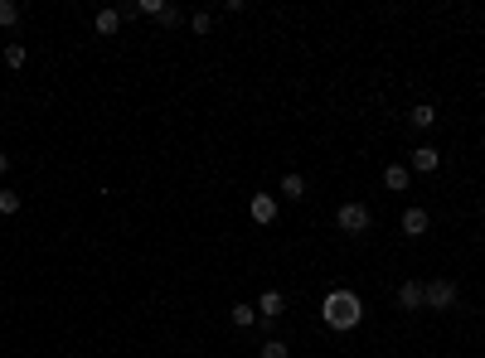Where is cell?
Masks as SVG:
<instances>
[{
	"label": "cell",
	"mask_w": 485,
	"mask_h": 358,
	"mask_svg": "<svg viewBox=\"0 0 485 358\" xmlns=\"http://www.w3.org/2000/svg\"><path fill=\"white\" fill-rule=\"evenodd\" d=\"M320 320L345 334V329H355V325L364 320V300H359L355 290H330V295L320 300Z\"/></svg>",
	"instance_id": "1"
},
{
	"label": "cell",
	"mask_w": 485,
	"mask_h": 358,
	"mask_svg": "<svg viewBox=\"0 0 485 358\" xmlns=\"http://www.w3.org/2000/svg\"><path fill=\"white\" fill-rule=\"evenodd\" d=\"M335 223H340V233H350V238H359V233H369V223H374V213H369L364 203H340V213H335Z\"/></svg>",
	"instance_id": "2"
},
{
	"label": "cell",
	"mask_w": 485,
	"mask_h": 358,
	"mask_svg": "<svg viewBox=\"0 0 485 358\" xmlns=\"http://www.w3.org/2000/svg\"><path fill=\"white\" fill-rule=\"evenodd\" d=\"M427 305L432 310H452L456 305V281H427Z\"/></svg>",
	"instance_id": "3"
},
{
	"label": "cell",
	"mask_w": 485,
	"mask_h": 358,
	"mask_svg": "<svg viewBox=\"0 0 485 358\" xmlns=\"http://www.w3.org/2000/svg\"><path fill=\"white\" fill-rule=\"evenodd\" d=\"M398 305H403V310H422V305H427V286H422V281H403V286H398Z\"/></svg>",
	"instance_id": "4"
},
{
	"label": "cell",
	"mask_w": 485,
	"mask_h": 358,
	"mask_svg": "<svg viewBox=\"0 0 485 358\" xmlns=\"http://www.w3.org/2000/svg\"><path fill=\"white\" fill-rule=\"evenodd\" d=\"M437 160H442V155H437V146H417V150L408 155V170H417V175H432V170H437Z\"/></svg>",
	"instance_id": "5"
},
{
	"label": "cell",
	"mask_w": 485,
	"mask_h": 358,
	"mask_svg": "<svg viewBox=\"0 0 485 358\" xmlns=\"http://www.w3.org/2000/svg\"><path fill=\"white\" fill-rule=\"evenodd\" d=\"M248 213H253V223H272L277 218V194H253Z\"/></svg>",
	"instance_id": "6"
},
{
	"label": "cell",
	"mask_w": 485,
	"mask_h": 358,
	"mask_svg": "<svg viewBox=\"0 0 485 358\" xmlns=\"http://www.w3.org/2000/svg\"><path fill=\"white\" fill-rule=\"evenodd\" d=\"M427 223H432V218H427V208H408V213H403V238H422V233H427Z\"/></svg>",
	"instance_id": "7"
},
{
	"label": "cell",
	"mask_w": 485,
	"mask_h": 358,
	"mask_svg": "<svg viewBox=\"0 0 485 358\" xmlns=\"http://www.w3.org/2000/svg\"><path fill=\"white\" fill-rule=\"evenodd\" d=\"M408 121H412L417 131H432V126H437V107H432V102H417V107L408 111Z\"/></svg>",
	"instance_id": "8"
},
{
	"label": "cell",
	"mask_w": 485,
	"mask_h": 358,
	"mask_svg": "<svg viewBox=\"0 0 485 358\" xmlns=\"http://www.w3.org/2000/svg\"><path fill=\"white\" fill-rule=\"evenodd\" d=\"M93 29H97V34H102V39H112V34L121 29V10H97Z\"/></svg>",
	"instance_id": "9"
},
{
	"label": "cell",
	"mask_w": 485,
	"mask_h": 358,
	"mask_svg": "<svg viewBox=\"0 0 485 358\" xmlns=\"http://www.w3.org/2000/svg\"><path fill=\"white\" fill-rule=\"evenodd\" d=\"M282 315V290H262V300H258V320H277Z\"/></svg>",
	"instance_id": "10"
},
{
	"label": "cell",
	"mask_w": 485,
	"mask_h": 358,
	"mask_svg": "<svg viewBox=\"0 0 485 358\" xmlns=\"http://www.w3.org/2000/svg\"><path fill=\"white\" fill-rule=\"evenodd\" d=\"M384 184L393 189V194H403V189L412 184V170H408V165H388V170H384Z\"/></svg>",
	"instance_id": "11"
},
{
	"label": "cell",
	"mask_w": 485,
	"mask_h": 358,
	"mask_svg": "<svg viewBox=\"0 0 485 358\" xmlns=\"http://www.w3.org/2000/svg\"><path fill=\"white\" fill-rule=\"evenodd\" d=\"M228 320H233L238 329H253V325H258V310H253V305H233V315H228Z\"/></svg>",
	"instance_id": "12"
},
{
	"label": "cell",
	"mask_w": 485,
	"mask_h": 358,
	"mask_svg": "<svg viewBox=\"0 0 485 358\" xmlns=\"http://www.w3.org/2000/svg\"><path fill=\"white\" fill-rule=\"evenodd\" d=\"M282 199H306V179L301 175H282Z\"/></svg>",
	"instance_id": "13"
},
{
	"label": "cell",
	"mask_w": 485,
	"mask_h": 358,
	"mask_svg": "<svg viewBox=\"0 0 485 358\" xmlns=\"http://www.w3.org/2000/svg\"><path fill=\"white\" fill-rule=\"evenodd\" d=\"M190 29H194V34H209V29H214V15H209V10H194V15H190Z\"/></svg>",
	"instance_id": "14"
},
{
	"label": "cell",
	"mask_w": 485,
	"mask_h": 358,
	"mask_svg": "<svg viewBox=\"0 0 485 358\" xmlns=\"http://www.w3.org/2000/svg\"><path fill=\"white\" fill-rule=\"evenodd\" d=\"M5 68H24V44H10L5 49Z\"/></svg>",
	"instance_id": "15"
},
{
	"label": "cell",
	"mask_w": 485,
	"mask_h": 358,
	"mask_svg": "<svg viewBox=\"0 0 485 358\" xmlns=\"http://www.w3.org/2000/svg\"><path fill=\"white\" fill-rule=\"evenodd\" d=\"M0 213L10 218V213H20V194H10V189H0Z\"/></svg>",
	"instance_id": "16"
},
{
	"label": "cell",
	"mask_w": 485,
	"mask_h": 358,
	"mask_svg": "<svg viewBox=\"0 0 485 358\" xmlns=\"http://www.w3.org/2000/svg\"><path fill=\"white\" fill-rule=\"evenodd\" d=\"M15 20H20V5H15V0H0V24H5V29H10V24H15Z\"/></svg>",
	"instance_id": "17"
},
{
	"label": "cell",
	"mask_w": 485,
	"mask_h": 358,
	"mask_svg": "<svg viewBox=\"0 0 485 358\" xmlns=\"http://www.w3.org/2000/svg\"><path fill=\"white\" fill-rule=\"evenodd\" d=\"M136 15H151V20H161V15H165V5H161V0H141V5H136Z\"/></svg>",
	"instance_id": "18"
},
{
	"label": "cell",
	"mask_w": 485,
	"mask_h": 358,
	"mask_svg": "<svg viewBox=\"0 0 485 358\" xmlns=\"http://www.w3.org/2000/svg\"><path fill=\"white\" fill-rule=\"evenodd\" d=\"M262 358H287V344H282V339H267V344H262Z\"/></svg>",
	"instance_id": "19"
},
{
	"label": "cell",
	"mask_w": 485,
	"mask_h": 358,
	"mask_svg": "<svg viewBox=\"0 0 485 358\" xmlns=\"http://www.w3.org/2000/svg\"><path fill=\"white\" fill-rule=\"evenodd\" d=\"M5 170H10V155H0V175H5Z\"/></svg>",
	"instance_id": "20"
}]
</instances>
